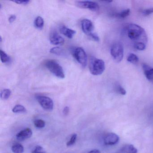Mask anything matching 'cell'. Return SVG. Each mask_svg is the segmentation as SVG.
I'll list each match as a JSON object with an SVG mask.
<instances>
[{
  "mask_svg": "<svg viewBox=\"0 0 153 153\" xmlns=\"http://www.w3.org/2000/svg\"><path fill=\"white\" fill-rule=\"evenodd\" d=\"M88 153H101V152L98 149H95L91 150Z\"/></svg>",
  "mask_w": 153,
  "mask_h": 153,
  "instance_id": "cell-33",
  "label": "cell"
},
{
  "mask_svg": "<svg viewBox=\"0 0 153 153\" xmlns=\"http://www.w3.org/2000/svg\"><path fill=\"white\" fill-rule=\"evenodd\" d=\"M105 69V64L102 60L92 58L89 63V70L92 75L99 76L102 74Z\"/></svg>",
  "mask_w": 153,
  "mask_h": 153,
  "instance_id": "cell-2",
  "label": "cell"
},
{
  "mask_svg": "<svg viewBox=\"0 0 153 153\" xmlns=\"http://www.w3.org/2000/svg\"><path fill=\"white\" fill-rule=\"evenodd\" d=\"M121 151L125 153H137L138 152L137 149L131 144L123 146L122 148Z\"/></svg>",
  "mask_w": 153,
  "mask_h": 153,
  "instance_id": "cell-14",
  "label": "cell"
},
{
  "mask_svg": "<svg viewBox=\"0 0 153 153\" xmlns=\"http://www.w3.org/2000/svg\"><path fill=\"white\" fill-rule=\"evenodd\" d=\"M76 6L80 8L88 9L92 11H96L99 10V6L97 3L92 1H77L75 2Z\"/></svg>",
  "mask_w": 153,
  "mask_h": 153,
  "instance_id": "cell-7",
  "label": "cell"
},
{
  "mask_svg": "<svg viewBox=\"0 0 153 153\" xmlns=\"http://www.w3.org/2000/svg\"><path fill=\"white\" fill-rule=\"evenodd\" d=\"M127 61L130 63L136 64L139 62V58L136 54L133 53H130L127 58Z\"/></svg>",
  "mask_w": 153,
  "mask_h": 153,
  "instance_id": "cell-19",
  "label": "cell"
},
{
  "mask_svg": "<svg viewBox=\"0 0 153 153\" xmlns=\"http://www.w3.org/2000/svg\"><path fill=\"white\" fill-rule=\"evenodd\" d=\"M124 49L121 43L117 42L113 44L111 48V54L114 60L117 63L123 59Z\"/></svg>",
  "mask_w": 153,
  "mask_h": 153,
  "instance_id": "cell-4",
  "label": "cell"
},
{
  "mask_svg": "<svg viewBox=\"0 0 153 153\" xmlns=\"http://www.w3.org/2000/svg\"><path fill=\"white\" fill-rule=\"evenodd\" d=\"M123 33L128 38L136 42H143L146 44L147 36L146 31L140 26L134 24H129L124 27Z\"/></svg>",
  "mask_w": 153,
  "mask_h": 153,
  "instance_id": "cell-1",
  "label": "cell"
},
{
  "mask_svg": "<svg viewBox=\"0 0 153 153\" xmlns=\"http://www.w3.org/2000/svg\"><path fill=\"white\" fill-rule=\"evenodd\" d=\"M13 2L20 5H27L30 3V1H14Z\"/></svg>",
  "mask_w": 153,
  "mask_h": 153,
  "instance_id": "cell-29",
  "label": "cell"
},
{
  "mask_svg": "<svg viewBox=\"0 0 153 153\" xmlns=\"http://www.w3.org/2000/svg\"><path fill=\"white\" fill-rule=\"evenodd\" d=\"M34 25L38 29H42L44 25V20L41 16H38L36 18L34 21Z\"/></svg>",
  "mask_w": 153,
  "mask_h": 153,
  "instance_id": "cell-16",
  "label": "cell"
},
{
  "mask_svg": "<svg viewBox=\"0 0 153 153\" xmlns=\"http://www.w3.org/2000/svg\"><path fill=\"white\" fill-rule=\"evenodd\" d=\"M36 99L44 109L46 111H52L53 102L50 97L45 96L37 95L36 96Z\"/></svg>",
  "mask_w": 153,
  "mask_h": 153,
  "instance_id": "cell-6",
  "label": "cell"
},
{
  "mask_svg": "<svg viewBox=\"0 0 153 153\" xmlns=\"http://www.w3.org/2000/svg\"><path fill=\"white\" fill-rule=\"evenodd\" d=\"M11 91L9 89H4L2 90L1 92V100H6L9 99L10 95H11Z\"/></svg>",
  "mask_w": 153,
  "mask_h": 153,
  "instance_id": "cell-18",
  "label": "cell"
},
{
  "mask_svg": "<svg viewBox=\"0 0 153 153\" xmlns=\"http://www.w3.org/2000/svg\"><path fill=\"white\" fill-rule=\"evenodd\" d=\"M120 140V137L113 132H110L106 134L104 139L105 145L106 146H114L116 145Z\"/></svg>",
  "mask_w": 153,
  "mask_h": 153,
  "instance_id": "cell-8",
  "label": "cell"
},
{
  "mask_svg": "<svg viewBox=\"0 0 153 153\" xmlns=\"http://www.w3.org/2000/svg\"><path fill=\"white\" fill-rule=\"evenodd\" d=\"M89 36L91 37V38H92L93 40H94V41H95V42H99V40H100L99 36H98L96 34L94 33H93L90 34Z\"/></svg>",
  "mask_w": 153,
  "mask_h": 153,
  "instance_id": "cell-30",
  "label": "cell"
},
{
  "mask_svg": "<svg viewBox=\"0 0 153 153\" xmlns=\"http://www.w3.org/2000/svg\"><path fill=\"white\" fill-rule=\"evenodd\" d=\"M70 108L68 106H65L63 110V114L64 115H68L69 113Z\"/></svg>",
  "mask_w": 153,
  "mask_h": 153,
  "instance_id": "cell-31",
  "label": "cell"
},
{
  "mask_svg": "<svg viewBox=\"0 0 153 153\" xmlns=\"http://www.w3.org/2000/svg\"><path fill=\"white\" fill-rule=\"evenodd\" d=\"M77 135L76 134H73L71 136L70 140L67 143V146H73L76 141Z\"/></svg>",
  "mask_w": 153,
  "mask_h": 153,
  "instance_id": "cell-25",
  "label": "cell"
},
{
  "mask_svg": "<svg viewBox=\"0 0 153 153\" xmlns=\"http://www.w3.org/2000/svg\"><path fill=\"white\" fill-rule=\"evenodd\" d=\"M134 47L136 50L138 51H144L146 48V44L140 42L134 43Z\"/></svg>",
  "mask_w": 153,
  "mask_h": 153,
  "instance_id": "cell-24",
  "label": "cell"
},
{
  "mask_svg": "<svg viewBox=\"0 0 153 153\" xmlns=\"http://www.w3.org/2000/svg\"><path fill=\"white\" fill-rule=\"evenodd\" d=\"M130 13V10L129 9H127L122 10L120 12H119V13L116 14V16L119 18H125L129 16Z\"/></svg>",
  "mask_w": 153,
  "mask_h": 153,
  "instance_id": "cell-22",
  "label": "cell"
},
{
  "mask_svg": "<svg viewBox=\"0 0 153 153\" xmlns=\"http://www.w3.org/2000/svg\"><path fill=\"white\" fill-rule=\"evenodd\" d=\"M60 32L62 34L65 36L66 37L69 39L73 38L74 36L76 34V32L74 30H72L70 28H68L66 26H62L60 28Z\"/></svg>",
  "mask_w": 153,
  "mask_h": 153,
  "instance_id": "cell-13",
  "label": "cell"
},
{
  "mask_svg": "<svg viewBox=\"0 0 153 153\" xmlns=\"http://www.w3.org/2000/svg\"><path fill=\"white\" fill-rule=\"evenodd\" d=\"M16 16L15 15H11L9 18V22L10 23H13L16 20Z\"/></svg>",
  "mask_w": 153,
  "mask_h": 153,
  "instance_id": "cell-32",
  "label": "cell"
},
{
  "mask_svg": "<svg viewBox=\"0 0 153 153\" xmlns=\"http://www.w3.org/2000/svg\"><path fill=\"white\" fill-rule=\"evenodd\" d=\"M142 68L146 78L149 81L153 82V68L146 64H143Z\"/></svg>",
  "mask_w": 153,
  "mask_h": 153,
  "instance_id": "cell-12",
  "label": "cell"
},
{
  "mask_svg": "<svg viewBox=\"0 0 153 153\" xmlns=\"http://www.w3.org/2000/svg\"><path fill=\"white\" fill-rule=\"evenodd\" d=\"M31 153H46L43 148L40 146H37L32 151Z\"/></svg>",
  "mask_w": 153,
  "mask_h": 153,
  "instance_id": "cell-26",
  "label": "cell"
},
{
  "mask_svg": "<svg viewBox=\"0 0 153 153\" xmlns=\"http://www.w3.org/2000/svg\"><path fill=\"white\" fill-rule=\"evenodd\" d=\"M0 55H1V60L2 63H7L10 61V58L9 55L2 50H1L0 51Z\"/></svg>",
  "mask_w": 153,
  "mask_h": 153,
  "instance_id": "cell-21",
  "label": "cell"
},
{
  "mask_svg": "<svg viewBox=\"0 0 153 153\" xmlns=\"http://www.w3.org/2000/svg\"><path fill=\"white\" fill-rule=\"evenodd\" d=\"M45 66L53 75L57 77L60 79L65 78L63 69L57 62L53 60H49L45 62Z\"/></svg>",
  "mask_w": 153,
  "mask_h": 153,
  "instance_id": "cell-3",
  "label": "cell"
},
{
  "mask_svg": "<svg viewBox=\"0 0 153 153\" xmlns=\"http://www.w3.org/2000/svg\"><path fill=\"white\" fill-rule=\"evenodd\" d=\"M34 124L36 128H42L45 126V122L43 120L41 119H37L35 120Z\"/></svg>",
  "mask_w": 153,
  "mask_h": 153,
  "instance_id": "cell-23",
  "label": "cell"
},
{
  "mask_svg": "<svg viewBox=\"0 0 153 153\" xmlns=\"http://www.w3.org/2000/svg\"><path fill=\"white\" fill-rule=\"evenodd\" d=\"M50 42L53 45H60L63 44L64 40L57 32H53L51 34L50 37Z\"/></svg>",
  "mask_w": 153,
  "mask_h": 153,
  "instance_id": "cell-11",
  "label": "cell"
},
{
  "mask_svg": "<svg viewBox=\"0 0 153 153\" xmlns=\"http://www.w3.org/2000/svg\"><path fill=\"white\" fill-rule=\"evenodd\" d=\"M116 90L119 94L122 95H125L126 94V91L125 89L120 85H118L117 86Z\"/></svg>",
  "mask_w": 153,
  "mask_h": 153,
  "instance_id": "cell-27",
  "label": "cell"
},
{
  "mask_svg": "<svg viewBox=\"0 0 153 153\" xmlns=\"http://www.w3.org/2000/svg\"><path fill=\"white\" fill-rule=\"evenodd\" d=\"M81 28L84 33L89 36L93 33L94 25L92 21L87 19H84L81 21Z\"/></svg>",
  "mask_w": 153,
  "mask_h": 153,
  "instance_id": "cell-9",
  "label": "cell"
},
{
  "mask_svg": "<svg viewBox=\"0 0 153 153\" xmlns=\"http://www.w3.org/2000/svg\"><path fill=\"white\" fill-rule=\"evenodd\" d=\"M50 52L53 54L58 55H61L64 54V50L62 48L59 47H53L50 50Z\"/></svg>",
  "mask_w": 153,
  "mask_h": 153,
  "instance_id": "cell-20",
  "label": "cell"
},
{
  "mask_svg": "<svg viewBox=\"0 0 153 153\" xmlns=\"http://www.w3.org/2000/svg\"><path fill=\"white\" fill-rule=\"evenodd\" d=\"M11 150L14 153H24V146L20 143H16L12 146Z\"/></svg>",
  "mask_w": 153,
  "mask_h": 153,
  "instance_id": "cell-15",
  "label": "cell"
},
{
  "mask_svg": "<svg viewBox=\"0 0 153 153\" xmlns=\"http://www.w3.org/2000/svg\"><path fill=\"white\" fill-rule=\"evenodd\" d=\"M12 112L14 113H26L27 112V110L25 106L21 105H15L13 109Z\"/></svg>",
  "mask_w": 153,
  "mask_h": 153,
  "instance_id": "cell-17",
  "label": "cell"
},
{
  "mask_svg": "<svg viewBox=\"0 0 153 153\" xmlns=\"http://www.w3.org/2000/svg\"><path fill=\"white\" fill-rule=\"evenodd\" d=\"M33 135V131L31 129L27 128L19 131L16 134V137L19 141H24L27 139L30 138Z\"/></svg>",
  "mask_w": 153,
  "mask_h": 153,
  "instance_id": "cell-10",
  "label": "cell"
},
{
  "mask_svg": "<svg viewBox=\"0 0 153 153\" xmlns=\"http://www.w3.org/2000/svg\"><path fill=\"white\" fill-rule=\"evenodd\" d=\"M73 55L76 60L83 67H85L87 63V56L84 49L77 47L74 50Z\"/></svg>",
  "mask_w": 153,
  "mask_h": 153,
  "instance_id": "cell-5",
  "label": "cell"
},
{
  "mask_svg": "<svg viewBox=\"0 0 153 153\" xmlns=\"http://www.w3.org/2000/svg\"><path fill=\"white\" fill-rule=\"evenodd\" d=\"M142 14L144 16H148L153 13V7L144 10L142 11Z\"/></svg>",
  "mask_w": 153,
  "mask_h": 153,
  "instance_id": "cell-28",
  "label": "cell"
}]
</instances>
